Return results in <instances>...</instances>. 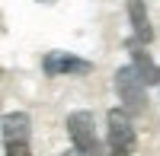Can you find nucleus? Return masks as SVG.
I'll return each instance as SVG.
<instances>
[{"instance_id":"nucleus-1","label":"nucleus","mask_w":160,"mask_h":156,"mask_svg":"<svg viewBox=\"0 0 160 156\" xmlns=\"http://www.w3.org/2000/svg\"><path fill=\"white\" fill-rule=\"evenodd\" d=\"M106 144H109V156H131L135 153V124H131L125 108H109L106 115Z\"/></svg>"},{"instance_id":"nucleus-2","label":"nucleus","mask_w":160,"mask_h":156,"mask_svg":"<svg viewBox=\"0 0 160 156\" xmlns=\"http://www.w3.org/2000/svg\"><path fill=\"white\" fill-rule=\"evenodd\" d=\"M68 134H71V144H74V153L80 156H99L102 147H99V137H96V124H93V115L90 112H71L68 115Z\"/></svg>"},{"instance_id":"nucleus-3","label":"nucleus","mask_w":160,"mask_h":156,"mask_svg":"<svg viewBox=\"0 0 160 156\" xmlns=\"http://www.w3.org/2000/svg\"><path fill=\"white\" fill-rule=\"evenodd\" d=\"M144 89L148 86L141 83V76L135 73L131 64L115 70V93L125 102V112H144V105H148V93H144Z\"/></svg>"},{"instance_id":"nucleus-4","label":"nucleus","mask_w":160,"mask_h":156,"mask_svg":"<svg viewBox=\"0 0 160 156\" xmlns=\"http://www.w3.org/2000/svg\"><path fill=\"white\" fill-rule=\"evenodd\" d=\"M42 70L48 76H77V73H90L93 64L77 57V54H68V51H51L42 61Z\"/></svg>"},{"instance_id":"nucleus-5","label":"nucleus","mask_w":160,"mask_h":156,"mask_svg":"<svg viewBox=\"0 0 160 156\" xmlns=\"http://www.w3.org/2000/svg\"><path fill=\"white\" fill-rule=\"evenodd\" d=\"M29 115L26 112H10L3 121H0V134H3V147L7 144H29Z\"/></svg>"},{"instance_id":"nucleus-6","label":"nucleus","mask_w":160,"mask_h":156,"mask_svg":"<svg viewBox=\"0 0 160 156\" xmlns=\"http://www.w3.org/2000/svg\"><path fill=\"white\" fill-rule=\"evenodd\" d=\"M128 19H131V32H135L138 45L154 42V29H151V16H148L144 0H128Z\"/></svg>"},{"instance_id":"nucleus-7","label":"nucleus","mask_w":160,"mask_h":156,"mask_svg":"<svg viewBox=\"0 0 160 156\" xmlns=\"http://www.w3.org/2000/svg\"><path fill=\"white\" fill-rule=\"evenodd\" d=\"M131 67H135V73L141 76L144 86H154V83L160 80V67L151 61V54H148L141 45H131Z\"/></svg>"},{"instance_id":"nucleus-8","label":"nucleus","mask_w":160,"mask_h":156,"mask_svg":"<svg viewBox=\"0 0 160 156\" xmlns=\"http://www.w3.org/2000/svg\"><path fill=\"white\" fill-rule=\"evenodd\" d=\"M7 156H32L29 144H7Z\"/></svg>"},{"instance_id":"nucleus-9","label":"nucleus","mask_w":160,"mask_h":156,"mask_svg":"<svg viewBox=\"0 0 160 156\" xmlns=\"http://www.w3.org/2000/svg\"><path fill=\"white\" fill-rule=\"evenodd\" d=\"M157 83H160V80H157Z\"/></svg>"}]
</instances>
